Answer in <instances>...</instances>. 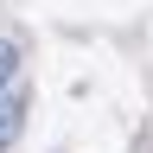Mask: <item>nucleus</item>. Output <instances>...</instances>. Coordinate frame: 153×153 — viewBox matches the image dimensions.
<instances>
[{
    "label": "nucleus",
    "mask_w": 153,
    "mask_h": 153,
    "mask_svg": "<svg viewBox=\"0 0 153 153\" xmlns=\"http://www.w3.org/2000/svg\"><path fill=\"white\" fill-rule=\"evenodd\" d=\"M19 128H26V89H19V83H0V147H13Z\"/></svg>",
    "instance_id": "nucleus-1"
},
{
    "label": "nucleus",
    "mask_w": 153,
    "mask_h": 153,
    "mask_svg": "<svg viewBox=\"0 0 153 153\" xmlns=\"http://www.w3.org/2000/svg\"><path fill=\"white\" fill-rule=\"evenodd\" d=\"M13 70H19V45L0 38V83H13Z\"/></svg>",
    "instance_id": "nucleus-2"
}]
</instances>
